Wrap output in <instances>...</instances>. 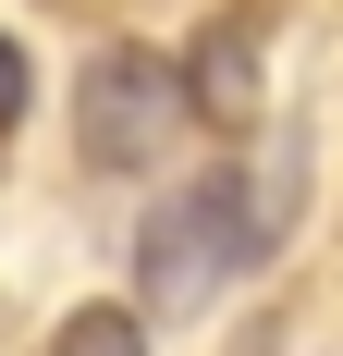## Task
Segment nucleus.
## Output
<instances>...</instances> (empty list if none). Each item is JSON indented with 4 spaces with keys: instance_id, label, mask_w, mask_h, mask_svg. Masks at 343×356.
Wrapping results in <instances>:
<instances>
[{
    "instance_id": "nucleus-2",
    "label": "nucleus",
    "mask_w": 343,
    "mask_h": 356,
    "mask_svg": "<svg viewBox=\"0 0 343 356\" xmlns=\"http://www.w3.org/2000/svg\"><path fill=\"white\" fill-rule=\"evenodd\" d=\"M196 123V74L172 62V49H99V62L74 74V147H86V172H160L172 147Z\"/></svg>"
},
{
    "instance_id": "nucleus-4",
    "label": "nucleus",
    "mask_w": 343,
    "mask_h": 356,
    "mask_svg": "<svg viewBox=\"0 0 343 356\" xmlns=\"http://www.w3.org/2000/svg\"><path fill=\"white\" fill-rule=\"evenodd\" d=\"M49 356H147V332H135V307H74L49 332Z\"/></svg>"
},
{
    "instance_id": "nucleus-5",
    "label": "nucleus",
    "mask_w": 343,
    "mask_h": 356,
    "mask_svg": "<svg viewBox=\"0 0 343 356\" xmlns=\"http://www.w3.org/2000/svg\"><path fill=\"white\" fill-rule=\"evenodd\" d=\"M25 99H37V74H25V49H12V37H0V136H12V123H25Z\"/></svg>"
},
{
    "instance_id": "nucleus-1",
    "label": "nucleus",
    "mask_w": 343,
    "mask_h": 356,
    "mask_svg": "<svg viewBox=\"0 0 343 356\" xmlns=\"http://www.w3.org/2000/svg\"><path fill=\"white\" fill-rule=\"evenodd\" d=\"M270 197L245 172H196V184H172L160 209H147V234H135V295L160 307V320H196L221 283H245L258 258H270Z\"/></svg>"
},
{
    "instance_id": "nucleus-3",
    "label": "nucleus",
    "mask_w": 343,
    "mask_h": 356,
    "mask_svg": "<svg viewBox=\"0 0 343 356\" xmlns=\"http://www.w3.org/2000/svg\"><path fill=\"white\" fill-rule=\"evenodd\" d=\"M258 37H270V0H233V13L196 37V62H184V74H196V111L233 123V136L258 123Z\"/></svg>"
}]
</instances>
